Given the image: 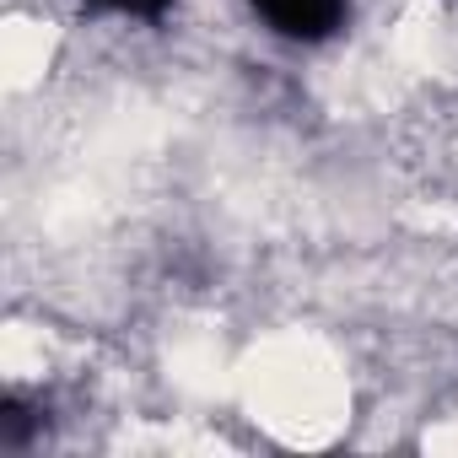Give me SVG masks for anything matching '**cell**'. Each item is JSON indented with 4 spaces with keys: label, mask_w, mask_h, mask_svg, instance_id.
I'll use <instances>...</instances> for the list:
<instances>
[{
    "label": "cell",
    "mask_w": 458,
    "mask_h": 458,
    "mask_svg": "<svg viewBox=\"0 0 458 458\" xmlns=\"http://www.w3.org/2000/svg\"><path fill=\"white\" fill-rule=\"evenodd\" d=\"M243 6L254 12V22L286 44H329L345 33L351 22V0H243Z\"/></svg>",
    "instance_id": "1"
},
{
    "label": "cell",
    "mask_w": 458,
    "mask_h": 458,
    "mask_svg": "<svg viewBox=\"0 0 458 458\" xmlns=\"http://www.w3.org/2000/svg\"><path fill=\"white\" fill-rule=\"evenodd\" d=\"M98 12H108V17H119V22H140V28H157V22H167V12L178 6V0H92Z\"/></svg>",
    "instance_id": "2"
}]
</instances>
